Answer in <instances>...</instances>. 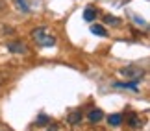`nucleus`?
I'll return each mask as SVG.
<instances>
[{"mask_svg":"<svg viewBox=\"0 0 150 131\" xmlns=\"http://www.w3.org/2000/svg\"><path fill=\"white\" fill-rule=\"evenodd\" d=\"M32 39L35 41V44H39V46H54L56 44V37L52 35V33H48V30L45 26L35 28V30L32 32Z\"/></svg>","mask_w":150,"mask_h":131,"instance_id":"f257e3e1","label":"nucleus"},{"mask_svg":"<svg viewBox=\"0 0 150 131\" xmlns=\"http://www.w3.org/2000/svg\"><path fill=\"white\" fill-rule=\"evenodd\" d=\"M120 74L126 78V79H134V81H139V79L145 76V70L141 67H124Z\"/></svg>","mask_w":150,"mask_h":131,"instance_id":"f03ea898","label":"nucleus"},{"mask_svg":"<svg viewBox=\"0 0 150 131\" xmlns=\"http://www.w3.org/2000/svg\"><path fill=\"white\" fill-rule=\"evenodd\" d=\"M8 48H9V50H13V52H17V54H26V52H28L26 44L22 43V41H19V43H9V44H8Z\"/></svg>","mask_w":150,"mask_h":131,"instance_id":"7ed1b4c3","label":"nucleus"},{"mask_svg":"<svg viewBox=\"0 0 150 131\" xmlns=\"http://www.w3.org/2000/svg\"><path fill=\"white\" fill-rule=\"evenodd\" d=\"M115 87L130 89V90H134V92H137V90H139V87H137V81H134V79H126L124 83H115Z\"/></svg>","mask_w":150,"mask_h":131,"instance_id":"20e7f679","label":"nucleus"},{"mask_svg":"<svg viewBox=\"0 0 150 131\" xmlns=\"http://www.w3.org/2000/svg\"><path fill=\"white\" fill-rule=\"evenodd\" d=\"M96 15H98V9H96V8H93V6H89V8L83 11V19L87 20V22L95 20V19H96Z\"/></svg>","mask_w":150,"mask_h":131,"instance_id":"39448f33","label":"nucleus"},{"mask_svg":"<svg viewBox=\"0 0 150 131\" xmlns=\"http://www.w3.org/2000/svg\"><path fill=\"white\" fill-rule=\"evenodd\" d=\"M82 115H83V113L80 111V109L72 111L71 115H67V120H69V124H78V122H82Z\"/></svg>","mask_w":150,"mask_h":131,"instance_id":"423d86ee","label":"nucleus"},{"mask_svg":"<svg viewBox=\"0 0 150 131\" xmlns=\"http://www.w3.org/2000/svg\"><path fill=\"white\" fill-rule=\"evenodd\" d=\"M102 116H104V113L100 109H93V111H89V115H87V118L91 122H100Z\"/></svg>","mask_w":150,"mask_h":131,"instance_id":"0eeeda50","label":"nucleus"},{"mask_svg":"<svg viewBox=\"0 0 150 131\" xmlns=\"http://www.w3.org/2000/svg\"><path fill=\"white\" fill-rule=\"evenodd\" d=\"M91 32L95 33V35H100V37H106L108 35V32L104 30L102 26H98V24H95V26H91Z\"/></svg>","mask_w":150,"mask_h":131,"instance_id":"6e6552de","label":"nucleus"},{"mask_svg":"<svg viewBox=\"0 0 150 131\" xmlns=\"http://www.w3.org/2000/svg\"><path fill=\"white\" fill-rule=\"evenodd\" d=\"M104 22H106V24H115V26H119V24H120V19H117V17H113V15H106V17H104Z\"/></svg>","mask_w":150,"mask_h":131,"instance_id":"1a4fd4ad","label":"nucleus"},{"mask_svg":"<svg viewBox=\"0 0 150 131\" xmlns=\"http://www.w3.org/2000/svg\"><path fill=\"white\" fill-rule=\"evenodd\" d=\"M109 124L111 126H120L122 124V115H111L109 116Z\"/></svg>","mask_w":150,"mask_h":131,"instance_id":"9d476101","label":"nucleus"},{"mask_svg":"<svg viewBox=\"0 0 150 131\" xmlns=\"http://www.w3.org/2000/svg\"><path fill=\"white\" fill-rule=\"evenodd\" d=\"M15 4L19 6V9H21V11H24V13H26V11H30V6H28V0H15Z\"/></svg>","mask_w":150,"mask_h":131,"instance_id":"9b49d317","label":"nucleus"},{"mask_svg":"<svg viewBox=\"0 0 150 131\" xmlns=\"http://www.w3.org/2000/svg\"><path fill=\"white\" fill-rule=\"evenodd\" d=\"M130 126H132V127H141V120H139L137 116H132V118H130Z\"/></svg>","mask_w":150,"mask_h":131,"instance_id":"f8f14e48","label":"nucleus"},{"mask_svg":"<svg viewBox=\"0 0 150 131\" xmlns=\"http://www.w3.org/2000/svg\"><path fill=\"white\" fill-rule=\"evenodd\" d=\"M6 8H8L6 2H4V0H0V13H6Z\"/></svg>","mask_w":150,"mask_h":131,"instance_id":"ddd939ff","label":"nucleus"}]
</instances>
